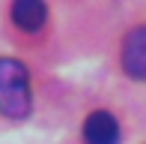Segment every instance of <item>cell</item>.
<instances>
[{
  "mask_svg": "<svg viewBox=\"0 0 146 144\" xmlns=\"http://www.w3.org/2000/svg\"><path fill=\"white\" fill-rule=\"evenodd\" d=\"M0 114L12 120L30 114V75L12 57H0Z\"/></svg>",
  "mask_w": 146,
  "mask_h": 144,
  "instance_id": "obj_1",
  "label": "cell"
},
{
  "mask_svg": "<svg viewBox=\"0 0 146 144\" xmlns=\"http://www.w3.org/2000/svg\"><path fill=\"white\" fill-rule=\"evenodd\" d=\"M87 144H119V123L108 111H92L84 123Z\"/></svg>",
  "mask_w": 146,
  "mask_h": 144,
  "instance_id": "obj_3",
  "label": "cell"
},
{
  "mask_svg": "<svg viewBox=\"0 0 146 144\" xmlns=\"http://www.w3.org/2000/svg\"><path fill=\"white\" fill-rule=\"evenodd\" d=\"M48 18L45 0H12V21L27 33H36Z\"/></svg>",
  "mask_w": 146,
  "mask_h": 144,
  "instance_id": "obj_4",
  "label": "cell"
},
{
  "mask_svg": "<svg viewBox=\"0 0 146 144\" xmlns=\"http://www.w3.org/2000/svg\"><path fill=\"white\" fill-rule=\"evenodd\" d=\"M122 69L134 81H146V24L134 27L122 42Z\"/></svg>",
  "mask_w": 146,
  "mask_h": 144,
  "instance_id": "obj_2",
  "label": "cell"
}]
</instances>
